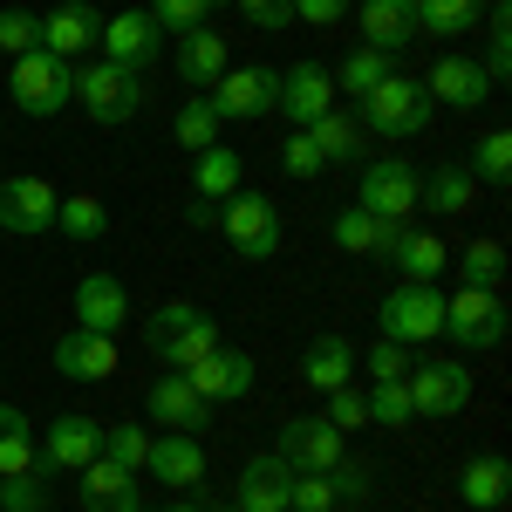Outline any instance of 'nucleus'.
<instances>
[{
	"mask_svg": "<svg viewBox=\"0 0 512 512\" xmlns=\"http://www.w3.org/2000/svg\"><path fill=\"white\" fill-rule=\"evenodd\" d=\"M144 342H151V355H158V362L192 369L198 355L219 349V328H212V315H205V308H192V301H164L158 315L144 321Z\"/></svg>",
	"mask_w": 512,
	"mask_h": 512,
	"instance_id": "nucleus-1",
	"label": "nucleus"
},
{
	"mask_svg": "<svg viewBox=\"0 0 512 512\" xmlns=\"http://www.w3.org/2000/svg\"><path fill=\"white\" fill-rule=\"evenodd\" d=\"M69 96L96 123H130L144 110V76L137 69H117V62H82L76 76H69Z\"/></svg>",
	"mask_w": 512,
	"mask_h": 512,
	"instance_id": "nucleus-2",
	"label": "nucleus"
},
{
	"mask_svg": "<svg viewBox=\"0 0 512 512\" xmlns=\"http://www.w3.org/2000/svg\"><path fill=\"white\" fill-rule=\"evenodd\" d=\"M376 137H390V144H403V137H417L424 123H431V96H424V82L410 76H383L369 96H362V117Z\"/></svg>",
	"mask_w": 512,
	"mask_h": 512,
	"instance_id": "nucleus-3",
	"label": "nucleus"
},
{
	"mask_svg": "<svg viewBox=\"0 0 512 512\" xmlns=\"http://www.w3.org/2000/svg\"><path fill=\"white\" fill-rule=\"evenodd\" d=\"M376 321H383V342H437L444 335V294H437L431 280H403L390 301L376 308Z\"/></svg>",
	"mask_w": 512,
	"mask_h": 512,
	"instance_id": "nucleus-4",
	"label": "nucleus"
},
{
	"mask_svg": "<svg viewBox=\"0 0 512 512\" xmlns=\"http://www.w3.org/2000/svg\"><path fill=\"white\" fill-rule=\"evenodd\" d=\"M219 226H226V239H233L239 260H274V246H280V205L267 192L219 198Z\"/></svg>",
	"mask_w": 512,
	"mask_h": 512,
	"instance_id": "nucleus-5",
	"label": "nucleus"
},
{
	"mask_svg": "<svg viewBox=\"0 0 512 512\" xmlns=\"http://www.w3.org/2000/svg\"><path fill=\"white\" fill-rule=\"evenodd\" d=\"M444 335L465 342V349L506 342V301H499L492 287H458V294L444 301Z\"/></svg>",
	"mask_w": 512,
	"mask_h": 512,
	"instance_id": "nucleus-6",
	"label": "nucleus"
},
{
	"mask_svg": "<svg viewBox=\"0 0 512 512\" xmlns=\"http://www.w3.org/2000/svg\"><path fill=\"white\" fill-rule=\"evenodd\" d=\"M410 369H417V376H403V383H410L417 417H458V410L472 403V369H465V362L437 355V362H410Z\"/></svg>",
	"mask_w": 512,
	"mask_h": 512,
	"instance_id": "nucleus-7",
	"label": "nucleus"
},
{
	"mask_svg": "<svg viewBox=\"0 0 512 512\" xmlns=\"http://www.w3.org/2000/svg\"><path fill=\"white\" fill-rule=\"evenodd\" d=\"M69 62H55L48 48H28V55H14V103L28 110V117H55L62 103H69Z\"/></svg>",
	"mask_w": 512,
	"mask_h": 512,
	"instance_id": "nucleus-8",
	"label": "nucleus"
},
{
	"mask_svg": "<svg viewBox=\"0 0 512 512\" xmlns=\"http://www.w3.org/2000/svg\"><path fill=\"white\" fill-rule=\"evenodd\" d=\"M96 35H103V21H96L89 0H55V7L41 14V48H48L55 62H69V69L96 48Z\"/></svg>",
	"mask_w": 512,
	"mask_h": 512,
	"instance_id": "nucleus-9",
	"label": "nucleus"
},
{
	"mask_svg": "<svg viewBox=\"0 0 512 512\" xmlns=\"http://www.w3.org/2000/svg\"><path fill=\"white\" fill-rule=\"evenodd\" d=\"M417 205H424V192H417V171L403 158H376L362 171V212H376V219H410Z\"/></svg>",
	"mask_w": 512,
	"mask_h": 512,
	"instance_id": "nucleus-10",
	"label": "nucleus"
},
{
	"mask_svg": "<svg viewBox=\"0 0 512 512\" xmlns=\"http://www.w3.org/2000/svg\"><path fill=\"white\" fill-rule=\"evenodd\" d=\"M158 21H151V14H144V7H123L117 21H103V62H117V69H137V76H144V69H151V62H158Z\"/></svg>",
	"mask_w": 512,
	"mask_h": 512,
	"instance_id": "nucleus-11",
	"label": "nucleus"
},
{
	"mask_svg": "<svg viewBox=\"0 0 512 512\" xmlns=\"http://www.w3.org/2000/svg\"><path fill=\"white\" fill-rule=\"evenodd\" d=\"M294 472H335L342 465V431L328 424V417H294V424H280V451Z\"/></svg>",
	"mask_w": 512,
	"mask_h": 512,
	"instance_id": "nucleus-12",
	"label": "nucleus"
},
{
	"mask_svg": "<svg viewBox=\"0 0 512 512\" xmlns=\"http://www.w3.org/2000/svg\"><path fill=\"white\" fill-rule=\"evenodd\" d=\"M274 96H280L274 69H226V76H219V96H212V110H219V123H260L267 110H274Z\"/></svg>",
	"mask_w": 512,
	"mask_h": 512,
	"instance_id": "nucleus-13",
	"label": "nucleus"
},
{
	"mask_svg": "<svg viewBox=\"0 0 512 512\" xmlns=\"http://www.w3.org/2000/svg\"><path fill=\"white\" fill-rule=\"evenodd\" d=\"M185 383H192L205 403H239V396L253 390V355H239V349L219 342L212 355H198L192 369H185Z\"/></svg>",
	"mask_w": 512,
	"mask_h": 512,
	"instance_id": "nucleus-14",
	"label": "nucleus"
},
{
	"mask_svg": "<svg viewBox=\"0 0 512 512\" xmlns=\"http://www.w3.org/2000/svg\"><path fill=\"white\" fill-rule=\"evenodd\" d=\"M55 185L48 178H0V226L7 233H48L55 226Z\"/></svg>",
	"mask_w": 512,
	"mask_h": 512,
	"instance_id": "nucleus-15",
	"label": "nucleus"
},
{
	"mask_svg": "<svg viewBox=\"0 0 512 512\" xmlns=\"http://www.w3.org/2000/svg\"><path fill=\"white\" fill-rule=\"evenodd\" d=\"M89 458H103V424L96 417H55L41 444V472H82Z\"/></svg>",
	"mask_w": 512,
	"mask_h": 512,
	"instance_id": "nucleus-16",
	"label": "nucleus"
},
{
	"mask_svg": "<svg viewBox=\"0 0 512 512\" xmlns=\"http://www.w3.org/2000/svg\"><path fill=\"white\" fill-rule=\"evenodd\" d=\"M274 110H280V117H294L301 130H308L315 117H328V110H335V76H328V69H315V62L287 69V76H280Z\"/></svg>",
	"mask_w": 512,
	"mask_h": 512,
	"instance_id": "nucleus-17",
	"label": "nucleus"
},
{
	"mask_svg": "<svg viewBox=\"0 0 512 512\" xmlns=\"http://www.w3.org/2000/svg\"><path fill=\"white\" fill-rule=\"evenodd\" d=\"M424 96H431V103H451V110H478V103L492 96V76L478 69L472 55H437Z\"/></svg>",
	"mask_w": 512,
	"mask_h": 512,
	"instance_id": "nucleus-18",
	"label": "nucleus"
},
{
	"mask_svg": "<svg viewBox=\"0 0 512 512\" xmlns=\"http://www.w3.org/2000/svg\"><path fill=\"white\" fill-rule=\"evenodd\" d=\"M55 369L69 383H103V376H117V342L96 335V328H76V335L55 342Z\"/></svg>",
	"mask_w": 512,
	"mask_h": 512,
	"instance_id": "nucleus-19",
	"label": "nucleus"
},
{
	"mask_svg": "<svg viewBox=\"0 0 512 512\" xmlns=\"http://www.w3.org/2000/svg\"><path fill=\"white\" fill-rule=\"evenodd\" d=\"M287 485H294V465L287 458H246V472H239V512H287Z\"/></svg>",
	"mask_w": 512,
	"mask_h": 512,
	"instance_id": "nucleus-20",
	"label": "nucleus"
},
{
	"mask_svg": "<svg viewBox=\"0 0 512 512\" xmlns=\"http://www.w3.org/2000/svg\"><path fill=\"white\" fill-rule=\"evenodd\" d=\"M151 472L171 485V492H192V485H205V444H198L192 431H171L151 444V458H144Z\"/></svg>",
	"mask_w": 512,
	"mask_h": 512,
	"instance_id": "nucleus-21",
	"label": "nucleus"
},
{
	"mask_svg": "<svg viewBox=\"0 0 512 512\" xmlns=\"http://www.w3.org/2000/svg\"><path fill=\"white\" fill-rule=\"evenodd\" d=\"M82 512H144L137 506V472H123L110 458L82 465Z\"/></svg>",
	"mask_w": 512,
	"mask_h": 512,
	"instance_id": "nucleus-22",
	"label": "nucleus"
},
{
	"mask_svg": "<svg viewBox=\"0 0 512 512\" xmlns=\"http://www.w3.org/2000/svg\"><path fill=\"white\" fill-rule=\"evenodd\" d=\"M76 315H82V328H96V335H117L123 315H130V294H123V280H117V274H82V287H76Z\"/></svg>",
	"mask_w": 512,
	"mask_h": 512,
	"instance_id": "nucleus-23",
	"label": "nucleus"
},
{
	"mask_svg": "<svg viewBox=\"0 0 512 512\" xmlns=\"http://www.w3.org/2000/svg\"><path fill=\"white\" fill-rule=\"evenodd\" d=\"M403 233H410L403 219H376V212H362V205H349V212L335 219V246H342V253H383V260H390Z\"/></svg>",
	"mask_w": 512,
	"mask_h": 512,
	"instance_id": "nucleus-24",
	"label": "nucleus"
},
{
	"mask_svg": "<svg viewBox=\"0 0 512 512\" xmlns=\"http://www.w3.org/2000/svg\"><path fill=\"white\" fill-rule=\"evenodd\" d=\"M362 35H369V48H383V55L410 48L417 41V0H362Z\"/></svg>",
	"mask_w": 512,
	"mask_h": 512,
	"instance_id": "nucleus-25",
	"label": "nucleus"
},
{
	"mask_svg": "<svg viewBox=\"0 0 512 512\" xmlns=\"http://www.w3.org/2000/svg\"><path fill=\"white\" fill-rule=\"evenodd\" d=\"M205 410H212V403L185 383V369L151 383V417H158V424H171V431H198V424H205Z\"/></svg>",
	"mask_w": 512,
	"mask_h": 512,
	"instance_id": "nucleus-26",
	"label": "nucleus"
},
{
	"mask_svg": "<svg viewBox=\"0 0 512 512\" xmlns=\"http://www.w3.org/2000/svg\"><path fill=\"white\" fill-rule=\"evenodd\" d=\"M178 76L205 89V82L226 76V35H212V28H192V35H178Z\"/></svg>",
	"mask_w": 512,
	"mask_h": 512,
	"instance_id": "nucleus-27",
	"label": "nucleus"
},
{
	"mask_svg": "<svg viewBox=\"0 0 512 512\" xmlns=\"http://www.w3.org/2000/svg\"><path fill=\"white\" fill-rule=\"evenodd\" d=\"M308 144L321 151V164H355L362 158V123L349 110H328V117L308 123Z\"/></svg>",
	"mask_w": 512,
	"mask_h": 512,
	"instance_id": "nucleus-28",
	"label": "nucleus"
},
{
	"mask_svg": "<svg viewBox=\"0 0 512 512\" xmlns=\"http://www.w3.org/2000/svg\"><path fill=\"white\" fill-rule=\"evenodd\" d=\"M355 369V349L342 342V335H321L315 349L301 355V376H308V390H342Z\"/></svg>",
	"mask_w": 512,
	"mask_h": 512,
	"instance_id": "nucleus-29",
	"label": "nucleus"
},
{
	"mask_svg": "<svg viewBox=\"0 0 512 512\" xmlns=\"http://www.w3.org/2000/svg\"><path fill=\"white\" fill-rule=\"evenodd\" d=\"M41 458H35V424L14 410V403H0V478H14V472H35Z\"/></svg>",
	"mask_w": 512,
	"mask_h": 512,
	"instance_id": "nucleus-30",
	"label": "nucleus"
},
{
	"mask_svg": "<svg viewBox=\"0 0 512 512\" xmlns=\"http://www.w3.org/2000/svg\"><path fill=\"white\" fill-rule=\"evenodd\" d=\"M458 499H465L472 512L506 506V458H472V465L458 472Z\"/></svg>",
	"mask_w": 512,
	"mask_h": 512,
	"instance_id": "nucleus-31",
	"label": "nucleus"
},
{
	"mask_svg": "<svg viewBox=\"0 0 512 512\" xmlns=\"http://www.w3.org/2000/svg\"><path fill=\"white\" fill-rule=\"evenodd\" d=\"M383 76H396L383 48H349V55H342V69H335V96H355V103H362Z\"/></svg>",
	"mask_w": 512,
	"mask_h": 512,
	"instance_id": "nucleus-32",
	"label": "nucleus"
},
{
	"mask_svg": "<svg viewBox=\"0 0 512 512\" xmlns=\"http://www.w3.org/2000/svg\"><path fill=\"white\" fill-rule=\"evenodd\" d=\"M478 21V0H417V28L437 41H465Z\"/></svg>",
	"mask_w": 512,
	"mask_h": 512,
	"instance_id": "nucleus-33",
	"label": "nucleus"
},
{
	"mask_svg": "<svg viewBox=\"0 0 512 512\" xmlns=\"http://www.w3.org/2000/svg\"><path fill=\"white\" fill-rule=\"evenodd\" d=\"M390 267L403 280H437V267H444V239L437 233H403L390 253Z\"/></svg>",
	"mask_w": 512,
	"mask_h": 512,
	"instance_id": "nucleus-34",
	"label": "nucleus"
},
{
	"mask_svg": "<svg viewBox=\"0 0 512 512\" xmlns=\"http://www.w3.org/2000/svg\"><path fill=\"white\" fill-rule=\"evenodd\" d=\"M192 185H198V198H212V205H219V198H233L239 192V151H219V144H212V151H198Z\"/></svg>",
	"mask_w": 512,
	"mask_h": 512,
	"instance_id": "nucleus-35",
	"label": "nucleus"
},
{
	"mask_svg": "<svg viewBox=\"0 0 512 512\" xmlns=\"http://www.w3.org/2000/svg\"><path fill=\"white\" fill-rule=\"evenodd\" d=\"M472 198H478V178L465 164H444V171H431V185H424V205L431 212H472Z\"/></svg>",
	"mask_w": 512,
	"mask_h": 512,
	"instance_id": "nucleus-36",
	"label": "nucleus"
},
{
	"mask_svg": "<svg viewBox=\"0 0 512 512\" xmlns=\"http://www.w3.org/2000/svg\"><path fill=\"white\" fill-rule=\"evenodd\" d=\"M55 226H62L69 239H82V246H89V239L110 233V212H103V198L76 192V198H62V205H55Z\"/></svg>",
	"mask_w": 512,
	"mask_h": 512,
	"instance_id": "nucleus-37",
	"label": "nucleus"
},
{
	"mask_svg": "<svg viewBox=\"0 0 512 512\" xmlns=\"http://www.w3.org/2000/svg\"><path fill=\"white\" fill-rule=\"evenodd\" d=\"M458 274H465V287H492V294H499V280H506V246H499V239H472V246L458 253Z\"/></svg>",
	"mask_w": 512,
	"mask_h": 512,
	"instance_id": "nucleus-38",
	"label": "nucleus"
},
{
	"mask_svg": "<svg viewBox=\"0 0 512 512\" xmlns=\"http://www.w3.org/2000/svg\"><path fill=\"white\" fill-rule=\"evenodd\" d=\"M171 130H178V144H185L192 158H198V151H212V144H219V110H212V96H192V103L178 110Z\"/></svg>",
	"mask_w": 512,
	"mask_h": 512,
	"instance_id": "nucleus-39",
	"label": "nucleus"
},
{
	"mask_svg": "<svg viewBox=\"0 0 512 512\" xmlns=\"http://www.w3.org/2000/svg\"><path fill=\"white\" fill-rule=\"evenodd\" d=\"M103 458H110V465H123V472H144L151 437L137 431V424H103Z\"/></svg>",
	"mask_w": 512,
	"mask_h": 512,
	"instance_id": "nucleus-40",
	"label": "nucleus"
},
{
	"mask_svg": "<svg viewBox=\"0 0 512 512\" xmlns=\"http://www.w3.org/2000/svg\"><path fill=\"white\" fill-rule=\"evenodd\" d=\"M48 506V478L35 472H14V478H0V512H41Z\"/></svg>",
	"mask_w": 512,
	"mask_h": 512,
	"instance_id": "nucleus-41",
	"label": "nucleus"
},
{
	"mask_svg": "<svg viewBox=\"0 0 512 512\" xmlns=\"http://www.w3.org/2000/svg\"><path fill=\"white\" fill-rule=\"evenodd\" d=\"M0 48H7V55L41 48V21L28 14V7H0Z\"/></svg>",
	"mask_w": 512,
	"mask_h": 512,
	"instance_id": "nucleus-42",
	"label": "nucleus"
},
{
	"mask_svg": "<svg viewBox=\"0 0 512 512\" xmlns=\"http://www.w3.org/2000/svg\"><path fill=\"white\" fill-rule=\"evenodd\" d=\"M410 417H417L410 383H376V396H369V424H410Z\"/></svg>",
	"mask_w": 512,
	"mask_h": 512,
	"instance_id": "nucleus-43",
	"label": "nucleus"
},
{
	"mask_svg": "<svg viewBox=\"0 0 512 512\" xmlns=\"http://www.w3.org/2000/svg\"><path fill=\"white\" fill-rule=\"evenodd\" d=\"M287 512H335L328 478L321 472H294V485H287Z\"/></svg>",
	"mask_w": 512,
	"mask_h": 512,
	"instance_id": "nucleus-44",
	"label": "nucleus"
},
{
	"mask_svg": "<svg viewBox=\"0 0 512 512\" xmlns=\"http://www.w3.org/2000/svg\"><path fill=\"white\" fill-rule=\"evenodd\" d=\"M472 164H478L472 178H485V185H506V171H512V137H506V130H492V137L478 144Z\"/></svg>",
	"mask_w": 512,
	"mask_h": 512,
	"instance_id": "nucleus-45",
	"label": "nucleus"
},
{
	"mask_svg": "<svg viewBox=\"0 0 512 512\" xmlns=\"http://www.w3.org/2000/svg\"><path fill=\"white\" fill-rule=\"evenodd\" d=\"M151 21L171 35H192V28H205V0H151Z\"/></svg>",
	"mask_w": 512,
	"mask_h": 512,
	"instance_id": "nucleus-46",
	"label": "nucleus"
},
{
	"mask_svg": "<svg viewBox=\"0 0 512 512\" xmlns=\"http://www.w3.org/2000/svg\"><path fill=\"white\" fill-rule=\"evenodd\" d=\"M328 424H335V431H355V424H369V396L355 390V383L328 390Z\"/></svg>",
	"mask_w": 512,
	"mask_h": 512,
	"instance_id": "nucleus-47",
	"label": "nucleus"
},
{
	"mask_svg": "<svg viewBox=\"0 0 512 512\" xmlns=\"http://www.w3.org/2000/svg\"><path fill=\"white\" fill-rule=\"evenodd\" d=\"M362 369H369L376 383H403V376H410V349H403V342H376Z\"/></svg>",
	"mask_w": 512,
	"mask_h": 512,
	"instance_id": "nucleus-48",
	"label": "nucleus"
},
{
	"mask_svg": "<svg viewBox=\"0 0 512 512\" xmlns=\"http://www.w3.org/2000/svg\"><path fill=\"white\" fill-rule=\"evenodd\" d=\"M328 478V492H335V499H369V465H362V458H342V465H335V472H321Z\"/></svg>",
	"mask_w": 512,
	"mask_h": 512,
	"instance_id": "nucleus-49",
	"label": "nucleus"
},
{
	"mask_svg": "<svg viewBox=\"0 0 512 512\" xmlns=\"http://www.w3.org/2000/svg\"><path fill=\"white\" fill-rule=\"evenodd\" d=\"M280 171H287V178H315V171H321V151L308 144V130L280 144Z\"/></svg>",
	"mask_w": 512,
	"mask_h": 512,
	"instance_id": "nucleus-50",
	"label": "nucleus"
},
{
	"mask_svg": "<svg viewBox=\"0 0 512 512\" xmlns=\"http://www.w3.org/2000/svg\"><path fill=\"white\" fill-rule=\"evenodd\" d=\"M233 7L253 28H287V21H294V0H233Z\"/></svg>",
	"mask_w": 512,
	"mask_h": 512,
	"instance_id": "nucleus-51",
	"label": "nucleus"
},
{
	"mask_svg": "<svg viewBox=\"0 0 512 512\" xmlns=\"http://www.w3.org/2000/svg\"><path fill=\"white\" fill-rule=\"evenodd\" d=\"M349 14V0H294V21H315V28H335Z\"/></svg>",
	"mask_w": 512,
	"mask_h": 512,
	"instance_id": "nucleus-52",
	"label": "nucleus"
},
{
	"mask_svg": "<svg viewBox=\"0 0 512 512\" xmlns=\"http://www.w3.org/2000/svg\"><path fill=\"white\" fill-rule=\"evenodd\" d=\"M171 512H198V506H171Z\"/></svg>",
	"mask_w": 512,
	"mask_h": 512,
	"instance_id": "nucleus-53",
	"label": "nucleus"
},
{
	"mask_svg": "<svg viewBox=\"0 0 512 512\" xmlns=\"http://www.w3.org/2000/svg\"><path fill=\"white\" fill-rule=\"evenodd\" d=\"M205 7H226V0H205Z\"/></svg>",
	"mask_w": 512,
	"mask_h": 512,
	"instance_id": "nucleus-54",
	"label": "nucleus"
},
{
	"mask_svg": "<svg viewBox=\"0 0 512 512\" xmlns=\"http://www.w3.org/2000/svg\"><path fill=\"white\" fill-rule=\"evenodd\" d=\"M226 512H239V506H226Z\"/></svg>",
	"mask_w": 512,
	"mask_h": 512,
	"instance_id": "nucleus-55",
	"label": "nucleus"
}]
</instances>
